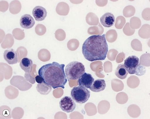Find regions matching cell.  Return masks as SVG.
Returning a JSON list of instances; mask_svg holds the SVG:
<instances>
[{"label":"cell","mask_w":150,"mask_h":119,"mask_svg":"<svg viewBox=\"0 0 150 119\" xmlns=\"http://www.w3.org/2000/svg\"><path fill=\"white\" fill-rule=\"evenodd\" d=\"M108 51L105 34L92 35L84 41L82 46L83 56L90 61L105 60Z\"/></svg>","instance_id":"obj_1"},{"label":"cell","mask_w":150,"mask_h":119,"mask_svg":"<svg viewBox=\"0 0 150 119\" xmlns=\"http://www.w3.org/2000/svg\"><path fill=\"white\" fill-rule=\"evenodd\" d=\"M65 66L64 64L53 62L42 66L39 70V75L43 79L44 83L53 89H64L67 81L64 70Z\"/></svg>","instance_id":"obj_2"},{"label":"cell","mask_w":150,"mask_h":119,"mask_svg":"<svg viewBox=\"0 0 150 119\" xmlns=\"http://www.w3.org/2000/svg\"><path fill=\"white\" fill-rule=\"evenodd\" d=\"M65 73L68 81L79 79L85 72V68L81 63L73 61L65 67Z\"/></svg>","instance_id":"obj_3"},{"label":"cell","mask_w":150,"mask_h":119,"mask_svg":"<svg viewBox=\"0 0 150 119\" xmlns=\"http://www.w3.org/2000/svg\"><path fill=\"white\" fill-rule=\"evenodd\" d=\"M124 65L128 73L130 74H136L141 76L146 72V69L141 65L139 58L136 56H129L125 59Z\"/></svg>","instance_id":"obj_4"},{"label":"cell","mask_w":150,"mask_h":119,"mask_svg":"<svg viewBox=\"0 0 150 119\" xmlns=\"http://www.w3.org/2000/svg\"><path fill=\"white\" fill-rule=\"evenodd\" d=\"M71 95L73 100L77 103L84 104L89 99L91 92L85 87L79 86L72 89Z\"/></svg>","instance_id":"obj_5"},{"label":"cell","mask_w":150,"mask_h":119,"mask_svg":"<svg viewBox=\"0 0 150 119\" xmlns=\"http://www.w3.org/2000/svg\"><path fill=\"white\" fill-rule=\"evenodd\" d=\"M59 105L62 111L70 113L75 109L76 104L72 97L69 96L64 97L59 102Z\"/></svg>","instance_id":"obj_6"},{"label":"cell","mask_w":150,"mask_h":119,"mask_svg":"<svg viewBox=\"0 0 150 119\" xmlns=\"http://www.w3.org/2000/svg\"><path fill=\"white\" fill-rule=\"evenodd\" d=\"M4 59L10 65H14L18 63L17 52L13 49H7L4 53Z\"/></svg>","instance_id":"obj_7"},{"label":"cell","mask_w":150,"mask_h":119,"mask_svg":"<svg viewBox=\"0 0 150 119\" xmlns=\"http://www.w3.org/2000/svg\"><path fill=\"white\" fill-rule=\"evenodd\" d=\"M20 22L21 27L27 29L32 28L35 24L34 19L31 15L28 14L22 15Z\"/></svg>","instance_id":"obj_8"},{"label":"cell","mask_w":150,"mask_h":119,"mask_svg":"<svg viewBox=\"0 0 150 119\" xmlns=\"http://www.w3.org/2000/svg\"><path fill=\"white\" fill-rule=\"evenodd\" d=\"M94 81V79L91 74L85 72L78 79L77 82L79 85L85 87L86 88L90 89Z\"/></svg>","instance_id":"obj_9"},{"label":"cell","mask_w":150,"mask_h":119,"mask_svg":"<svg viewBox=\"0 0 150 119\" xmlns=\"http://www.w3.org/2000/svg\"><path fill=\"white\" fill-rule=\"evenodd\" d=\"M47 14L46 10L41 6H35L33 11V15L37 21L44 20L47 17Z\"/></svg>","instance_id":"obj_10"},{"label":"cell","mask_w":150,"mask_h":119,"mask_svg":"<svg viewBox=\"0 0 150 119\" xmlns=\"http://www.w3.org/2000/svg\"><path fill=\"white\" fill-rule=\"evenodd\" d=\"M101 24L105 27H110L115 22V17L114 14L110 13H107L100 17Z\"/></svg>","instance_id":"obj_11"},{"label":"cell","mask_w":150,"mask_h":119,"mask_svg":"<svg viewBox=\"0 0 150 119\" xmlns=\"http://www.w3.org/2000/svg\"><path fill=\"white\" fill-rule=\"evenodd\" d=\"M106 83L103 79H98L95 80L90 90L94 92H100L104 91L106 88Z\"/></svg>","instance_id":"obj_12"},{"label":"cell","mask_w":150,"mask_h":119,"mask_svg":"<svg viewBox=\"0 0 150 119\" xmlns=\"http://www.w3.org/2000/svg\"><path fill=\"white\" fill-rule=\"evenodd\" d=\"M33 65V61L28 58H24L21 60L20 66L21 69L25 72H30L32 70Z\"/></svg>","instance_id":"obj_13"},{"label":"cell","mask_w":150,"mask_h":119,"mask_svg":"<svg viewBox=\"0 0 150 119\" xmlns=\"http://www.w3.org/2000/svg\"><path fill=\"white\" fill-rule=\"evenodd\" d=\"M115 74L119 79L124 80L126 79L128 72L124 64H120L117 67Z\"/></svg>","instance_id":"obj_14"},{"label":"cell","mask_w":150,"mask_h":119,"mask_svg":"<svg viewBox=\"0 0 150 119\" xmlns=\"http://www.w3.org/2000/svg\"><path fill=\"white\" fill-rule=\"evenodd\" d=\"M35 80L36 82L37 83L39 84H41L43 83L44 82V80H43V79L39 75L35 77Z\"/></svg>","instance_id":"obj_15"}]
</instances>
